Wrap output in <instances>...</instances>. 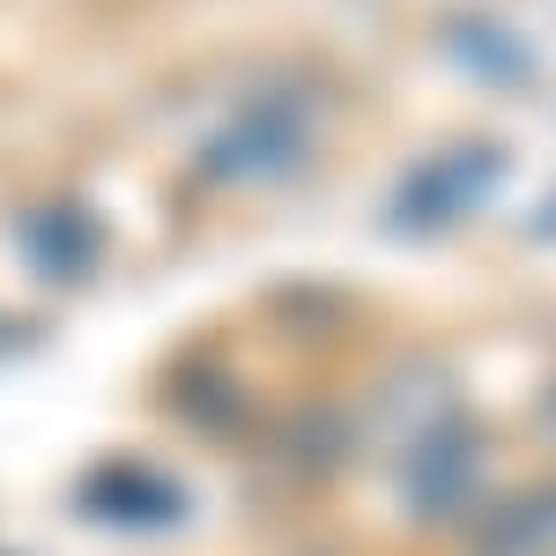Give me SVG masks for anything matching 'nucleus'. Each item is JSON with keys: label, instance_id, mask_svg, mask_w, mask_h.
Instances as JSON below:
<instances>
[{"label": "nucleus", "instance_id": "f257e3e1", "mask_svg": "<svg viewBox=\"0 0 556 556\" xmlns=\"http://www.w3.org/2000/svg\"><path fill=\"white\" fill-rule=\"evenodd\" d=\"M490 178H497V156H490V149H453V156H438V164L416 178V193H401V208H408V201L424 208L430 201L424 223H445V215L475 208V201L490 193Z\"/></svg>", "mask_w": 556, "mask_h": 556}, {"label": "nucleus", "instance_id": "f03ea898", "mask_svg": "<svg viewBox=\"0 0 556 556\" xmlns=\"http://www.w3.org/2000/svg\"><path fill=\"white\" fill-rule=\"evenodd\" d=\"M298 149H304V134L282 127L275 104L245 112L238 127L223 134V156H230V172H238V178H245V172H282V164H298Z\"/></svg>", "mask_w": 556, "mask_h": 556}]
</instances>
